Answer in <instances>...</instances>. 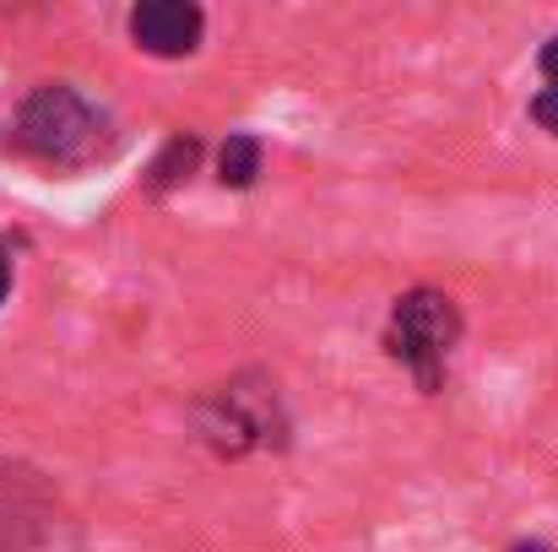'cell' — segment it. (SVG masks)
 <instances>
[{
    "mask_svg": "<svg viewBox=\"0 0 558 552\" xmlns=\"http://www.w3.org/2000/svg\"><path fill=\"white\" fill-rule=\"evenodd\" d=\"M11 142H16L27 158H44V163H54V169H82V163H93V158L109 152V147H104V142H109V120H104V109H93L76 87L49 82V87H38V93L16 109Z\"/></svg>",
    "mask_w": 558,
    "mask_h": 552,
    "instance_id": "obj_1",
    "label": "cell"
},
{
    "mask_svg": "<svg viewBox=\"0 0 558 552\" xmlns=\"http://www.w3.org/2000/svg\"><path fill=\"white\" fill-rule=\"evenodd\" d=\"M195 428L217 455H250V450H277L288 444V412L277 395V379L266 373H239L217 390L201 395L195 406Z\"/></svg>",
    "mask_w": 558,
    "mask_h": 552,
    "instance_id": "obj_2",
    "label": "cell"
},
{
    "mask_svg": "<svg viewBox=\"0 0 558 552\" xmlns=\"http://www.w3.org/2000/svg\"><path fill=\"white\" fill-rule=\"evenodd\" d=\"M461 342V309L450 293L439 287H412L396 298L390 309V326H385V347L390 358L407 368L423 390H439L445 384V364Z\"/></svg>",
    "mask_w": 558,
    "mask_h": 552,
    "instance_id": "obj_3",
    "label": "cell"
},
{
    "mask_svg": "<svg viewBox=\"0 0 558 552\" xmlns=\"http://www.w3.org/2000/svg\"><path fill=\"white\" fill-rule=\"evenodd\" d=\"M201 33H206V16H201V5H190V0H142V5L131 11V38H136V49H147V54H158V60L190 54V49L201 44Z\"/></svg>",
    "mask_w": 558,
    "mask_h": 552,
    "instance_id": "obj_4",
    "label": "cell"
},
{
    "mask_svg": "<svg viewBox=\"0 0 558 552\" xmlns=\"http://www.w3.org/2000/svg\"><path fill=\"white\" fill-rule=\"evenodd\" d=\"M195 163H201V142L195 136H169L163 142V152L153 158V169H147V189L153 195H163V189H174V184H185L195 174Z\"/></svg>",
    "mask_w": 558,
    "mask_h": 552,
    "instance_id": "obj_5",
    "label": "cell"
},
{
    "mask_svg": "<svg viewBox=\"0 0 558 552\" xmlns=\"http://www.w3.org/2000/svg\"><path fill=\"white\" fill-rule=\"evenodd\" d=\"M217 180L228 184V189H250L255 174H260V142L255 136H228V147H222V158H217Z\"/></svg>",
    "mask_w": 558,
    "mask_h": 552,
    "instance_id": "obj_6",
    "label": "cell"
},
{
    "mask_svg": "<svg viewBox=\"0 0 558 552\" xmlns=\"http://www.w3.org/2000/svg\"><path fill=\"white\" fill-rule=\"evenodd\" d=\"M532 120H537L548 136H558V87H543V93L532 98Z\"/></svg>",
    "mask_w": 558,
    "mask_h": 552,
    "instance_id": "obj_7",
    "label": "cell"
},
{
    "mask_svg": "<svg viewBox=\"0 0 558 552\" xmlns=\"http://www.w3.org/2000/svg\"><path fill=\"white\" fill-rule=\"evenodd\" d=\"M537 65H543V76H548V87H558V33L537 49Z\"/></svg>",
    "mask_w": 558,
    "mask_h": 552,
    "instance_id": "obj_8",
    "label": "cell"
},
{
    "mask_svg": "<svg viewBox=\"0 0 558 552\" xmlns=\"http://www.w3.org/2000/svg\"><path fill=\"white\" fill-rule=\"evenodd\" d=\"M5 293H11V255L0 249V304H5Z\"/></svg>",
    "mask_w": 558,
    "mask_h": 552,
    "instance_id": "obj_9",
    "label": "cell"
},
{
    "mask_svg": "<svg viewBox=\"0 0 558 552\" xmlns=\"http://www.w3.org/2000/svg\"><path fill=\"white\" fill-rule=\"evenodd\" d=\"M515 552H548V548H515Z\"/></svg>",
    "mask_w": 558,
    "mask_h": 552,
    "instance_id": "obj_10",
    "label": "cell"
}]
</instances>
